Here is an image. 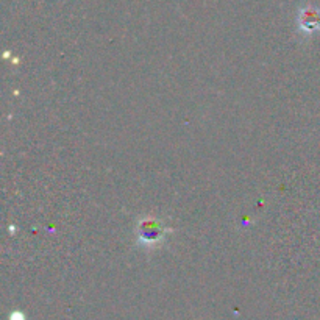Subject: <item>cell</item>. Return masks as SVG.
<instances>
[{
	"instance_id": "obj_1",
	"label": "cell",
	"mask_w": 320,
	"mask_h": 320,
	"mask_svg": "<svg viewBox=\"0 0 320 320\" xmlns=\"http://www.w3.org/2000/svg\"><path fill=\"white\" fill-rule=\"evenodd\" d=\"M139 238L142 242H147V244H155L161 239V236L164 233V228L161 227L159 222L156 221H151V219H147L145 222H141L139 225Z\"/></svg>"
},
{
	"instance_id": "obj_2",
	"label": "cell",
	"mask_w": 320,
	"mask_h": 320,
	"mask_svg": "<svg viewBox=\"0 0 320 320\" xmlns=\"http://www.w3.org/2000/svg\"><path fill=\"white\" fill-rule=\"evenodd\" d=\"M300 25L305 31H314L320 25V18L315 10H305L300 16Z\"/></svg>"
}]
</instances>
